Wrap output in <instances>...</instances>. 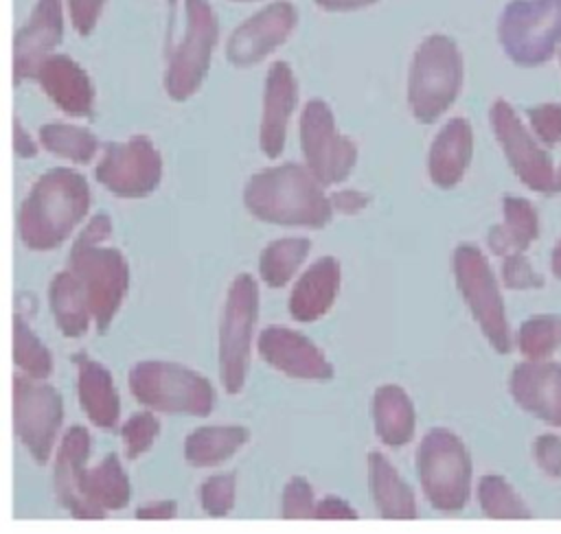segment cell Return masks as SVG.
Returning <instances> with one entry per match:
<instances>
[{
  "label": "cell",
  "mask_w": 561,
  "mask_h": 534,
  "mask_svg": "<svg viewBox=\"0 0 561 534\" xmlns=\"http://www.w3.org/2000/svg\"><path fill=\"white\" fill-rule=\"evenodd\" d=\"M500 44L524 68L546 63L561 44V0H513L497 22Z\"/></svg>",
  "instance_id": "6"
},
{
  "label": "cell",
  "mask_w": 561,
  "mask_h": 534,
  "mask_svg": "<svg viewBox=\"0 0 561 534\" xmlns=\"http://www.w3.org/2000/svg\"><path fill=\"white\" fill-rule=\"evenodd\" d=\"M77 361V394L88 420L101 429H112L121 416V400L112 374L94 359L75 357Z\"/></svg>",
  "instance_id": "24"
},
{
  "label": "cell",
  "mask_w": 561,
  "mask_h": 534,
  "mask_svg": "<svg viewBox=\"0 0 561 534\" xmlns=\"http://www.w3.org/2000/svg\"><path fill=\"white\" fill-rule=\"evenodd\" d=\"M559 59H561V50H559Z\"/></svg>",
  "instance_id": "51"
},
{
  "label": "cell",
  "mask_w": 561,
  "mask_h": 534,
  "mask_svg": "<svg viewBox=\"0 0 561 534\" xmlns=\"http://www.w3.org/2000/svg\"><path fill=\"white\" fill-rule=\"evenodd\" d=\"M533 457L543 475L561 477V438L543 433L533 444Z\"/></svg>",
  "instance_id": "41"
},
{
  "label": "cell",
  "mask_w": 561,
  "mask_h": 534,
  "mask_svg": "<svg viewBox=\"0 0 561 534\" xmlns=\"http://www.w3.org/2000/svg\"><path fill=\"white\" fill-rule=\"evenodd\" d=\"M305 166L322 186L340 184L348 177L357 160L355 142L340 134L331 107L322 98H311L298 123Z\"/></svg>",
  "instance_id": "11"
},
{
  "label": "cell",
  "mask_w": 561,
  "mask_h": 534,
  "mask_svg": "<svg viewBox=\"0 0 561 534\" xmlns=\"http://www.w3.org/2000/svg\"><path fill=\"white\" fill-rule=\"evenodd\" d=\"M160 433V422L151 411H136L131 414L125 425L121 427V438L125 444V455L129 460L140 457L151 449Z\"/></svg>",
  "instance_id": "36"
},
{
  "label": "cell",
  "mask_w": 561,
  "mask_h": 534,
  "mask_svg": "<svg viewBox=\"0 0 561 534\" xmlns=\"http://www.w3.org/2000/svg\"><path fill=\"white\" fill-rule=\"evenodd\" d=\"M316 497L311 484L296 475L285 484L280 497V514L285 519H316Z\"/></svg>",
  "instance_id": "38"
},
{
  "label": "cell",
  "mask_w": 561,
  "mask_h": 534,
  "mask_svg": "<svg viewBox=\"0 0 561 534\" xmlns=\"http://www.w3.org/2000/svg\"><path fill=\"white\" fill-rule=\"evenodd\" d=\"M96 179L116 197H145L162 179V158L147 136L110 142L96 164Z\"/></svg>",
  "instance_id": "13"
},
{
  "label": "cell",
  "mask_w": 561,
  "mask_h": 534,
  "mask_svg": "<svg viewBox=\"0 0 561 534\" xmlns=\"http://www.w3.org/2000/svg\"><path fill=\"white\" fill-rule=\"evenodd\" d=\"M489 120L497 144L519 182L537 193H557V173L548 153L504 98H497L491 105Z\"/></svg>",
  "instance_id": "14"
},
{
  "label": "cell",
  "mask_w": 561,
  "mask_h": 534,
  "mask_svg": "<svg viewBox=\"0 0 561 534\" xmlns=\"http://www.w3.org/2000/svg\"><path fill=\"white\" fill-rule=\"evenodd\" d=\"M39 144L59 158H66L77 164H85L94 158L99 149L96 136L79 125L66 123H46L39 127Z\"/></svg>",
  "instance_id": "32"
},
{
  "label": "cell",
  "mask_w": 561,
  "mask_h": 534,
  "mask_svg": "<svg viewBox=\"0 0 561 534\" xmlns=\"http://www.w3.org/2000/svg\"><path fill=\"white\" fill-rule=\"evenodd\" d=\"M561 346V315H533L517 330V348L528 359H546Z\"/></svg>",
  "instance_id": "35"
},
{
  "label": "cell",
  "mask_w": 561,
  "mask_h": 534,
  "mask_svg": "<svg viewBox=\"0 0 561 534\" xmlns=\"http://www.w3.org/2000/svg\"><path fill=\"white\" fill-rule=\"evenodd\" d=\"M234 2H245V0H234Z\"/></svg>",
  "instance_id": "50"
},
{
  "label": "cell",
  "mask_w": 561,
  "mask_h": 534,
  "mask_svg": "<svg viewBox=\"0 0 561 534\" xmlns=\"http://www.w3.org/2000/svg\"><path fill=\"white\" fill-rule=\"evenodd\" d=\"M64 37L61 0H37L28 22L13 39V81L35 79L39 66Z\"/></svg>",
  "instance_id": "18"
},
{
  "label": "cell",
  "mask_w": 561,
  "mask_h": 534,
  "mask_svg": "<svg viewBox=\"0 0 561 534\" xmlns=\"http://www.w3.org/2000/svg\"><path fill=\"white\" fill-rule=\"evenodd\" d=\"M184 37L164 72V90L178 103L191 98L204 83L219 37V20L208 0H184Z\"/></svg>",
  "instance_id": "8"
},
{
  "label": "cell",
  "mask_w": 561,
  "mask_h": 534,
  "mask_svg": "<svg viewBox=\"0 0 561 534\" xmlns=\"http://www.w3.org/2000/svg\"><path fill=\"white\" fill-rule=\"evenodd\" d=\"M502 223L493 225L486 236L491 252L502 258L526 252L539 236V217L535 206L524 197L506 195L502 199Z\"/></svg>",
  "instance_id": "25"
},
{
  "label": "cell",
  "mask_w": 561,
  "mask_h": 534,
  "mask_svg": "<svg viewBox=\"0 0 561 534\" xmlns=\"http://www.w3.org/2000/svg\"><path fill=\"white\" fill-rule=\"evenodd\" d=\"M368 479L370 492L377 506L379 516L383 519H414L416 516V499L412 488L399 477L397 468L381 455H368Z\"/></svg>",
  "instance_id": "27"
},
{
  "label": "cell",
  "mask_w": 561,
  "mask_h": 534,
  "mask_svg": "<svg viewBox=\"0 0 561 534\" xmlns=\"http://www.w3.org/2000/svg\"><path fill=\"white\" fill-rule=\"evenodd\" d=\"M311 249L309 239L305 236H285L272 241L259 258V274L267 287H285L298 267L305 263Z\"/></svg>",
  "instance_id": "31"
},
{
  "label": "cell",
  "mask_w": 561,
  "mask_h": 534,
  "mask_svg": "<svg viewBox=\"0 0 561 534\" xmlns=\"http://www.w3.org/2000/svg\"><path fill=\"white\" fill-rule=\"evenodd\" d=\"M64 420L59 392L33 376H13V429L31 457L46 464Z\"/></svg>",
  "instance_id": "12"
},
{
  "label": "cell",
  "mask_w": 561,
  "mask_h": 534,
  "mask_svg": "<svg viewBox=\"0 0 561 534\" xmlns=\"http://www.w3.org/2000/svg\"><path fill=\"white\" fill-rule=\"evenodd\" d=\"M478 503L489 519H530V510L517 490L495 473L482 475L478 481Z\"/></svg>",
  "instance_id": "33"
},
{
  "label": "cell",
  "mask_w": 561,
  "mask_h": 534,
  "mask_svg": "<svg viewBox=\"0 0 561 534\" xmlns=\"http://www.w3.org/2000/svg\"><path fill=\"white\" fill-rule=\"evenodd\" d=\"M259 355L278 372L307 379V381H327L333 376L331 361L322 350L305 335L287 326H267L259 333L256 339Z\"/></svg>",
  "instance_id": "16"
},
{
  "label": "cell",
  "mask_w": 561,
  "mask_h": 534,
  "mask_svg": "<svg viewBox=\"0 0 561 534\" xmlns=\"http://www.w3.org/2000/svg\"><path fill=\"white\" fill-rule=\"evenodd\" d=\"M471 457L462 440L449 429H430L416 449V475L430 506L458 512L471 495Z\"/></svg>",
  "instance_id": "4"
},
{
  "label": "cell",
  "mask_w": 561,
  "mask_h": 534,
  "mask_svg": "<svg viewBox=\"0 0 561 534\" xmlns=\"http://www.w3.org/2000/svg\"><path fill=\"white\" fill-rule=\"evenodd\" d=\"M324 11H355L368 4H375L377 0H313Z\"/></svg>",
  "instance_id": "47"
},
{
  "label": "cell",
  "mask_w": 561,
  "mask_h": 534,
  "mask_svg": "<svg viewBox=\"0 0 561 534\" xmlns=\"http://www.w3.org/2000/svg\"><path fill=\"white\" fill-rule=\"evenodd\" d=\"M528 123L543 144L561 142V105L557 103H541L526 109Z\"/></svg>",
  "instance_id": "39"
},
{
  "label": "cell",
  "mask_w": 561,
  "mask_h": 534,
  "mask_svg": "<svg viewBox=\"0 0 561 534\" xmlns=\"http://www.w3.org/2000/svg\"><path fill=\"white\" fill-rule=\"evenodd\" d=\"M298 85L287 61H274L265 77L263 112L259 125V147L267 158H278L287 140V123L294 114Z\"/></svg>",
  "instance_id": "20"
},
{
  "label": "cell",
  "mask_w": 561,
  "mask_h": 534,
  "mask_svg": "<svg viewBox=\"0 0 561 534\" xmlns=\"http://www.w3.org/2000/svg\"><path fill=\"white\" fill-rule=\"evenodd\" d=\"M517 407L546 425L561 427V363L528 359L517 363L508 379Z\"/></svg>",
  "instance_id": "19"
},
{
  "label": "cell",
  "mask_w": 561,
  "mask_h": 534,
  "mask_svg": "<svg viewBox=\"0 0 561 534\" xmlns=\"http://www.w3.org/2000/svg\"><path fill=\"white\" fill-rule=\"evenodd\" d=\"M48 302L55 324L66 337L85 335L90 322H94L85 289L70 269H64L53 278L48 287Z\"/></svg>",
  "instance_id": "28"
},
{
  "label": "cell",
  "mask_w": 561,
  "mask_h": 534,
  "mask_svg": "<svg viewBox=\"0 0 561 534\" xmlns=\"http://www.w3.org/2000/svg\"><path fill=\"white\" fill-rule=\"evenodd\" d=\"M90 433L85 427L75 425L70 427L55 455L53 468V486L55 495L61 506L77 519H103L105 514L99 512L85 495V462L90 455Z\"/></svg>",
  "instance_id": "17"
},
{
  "label": "cell",
  "mask_w": 561,
  "mask_h": 534,
  "mask_svg": "<svg viewBox=\"0 0 561 534\" xmlns=\"http://www.w3.org/2000/svg\"><path fill=\"white\" fill-rule=\"evenodd\" d=\"M462 55L443 33L425 37L412 57L408 74V105L412 116L430 125L458 98L462 88Z\"/></svg>",
  "instance_id": "3"
},
{
  "label": "cell",
  "mask_w": 561,
  "mask_h": 534,
  "mask_svg": "<svg viewBox=\"0 0 561 534\" xmlns=\"http://www.w3.org/2000/svg\"><path fill=\"white\" fill-rule=\"evenodd\" d=\"M169 2H173V0H169Z\"/></svg>",
  "instance_id": "52"
},
{
  "label": "cell",
  "mask_w": 561,
  "mask_h": 534,
  "mask_svg": "<svg viewBox=\"0 0 561 534\" xmlns=\"http://www.w3.org/2000/svg\"><path fill=\"white\" fill-rule=\"evenodd\" d=\"M256 313L259 285L250 274H239L230 285L219 322V379L228 394L243 390Z\"/></svg>",
  "instance_id": "9"
},
{
  "label": "cell",
  "mask_w": 561,
  "mask_h": 534,
  "mask_svg": "<svg viewBox=\"0 0 561 534\" xmlns=\"http://www.w3.org/2000/svg\"><path fill=\"white\" fill-rule=\"evenodd\" d=\"M357 512L348 501L335 495H327L316 506V519H333V521H348L355 519Z\"/></svg>",
  "instance_id": "43"
},
{
  "label": "cell",
  "mask_w": 561,
  "mask_h": 534,
  "mask_svg": "<svg viewBox=\"0 0 561 534\" xmlns=\"http://www.w3.org/2000/svg\"><path fill=\"white\" fill-rule=\"evenodd\" d=\"M13 147H15V153L24 160H28L37 153L35 140L31 138V134L24 129V125L20 120L13 123Z\"/></svg>",
  "instance_id": "46"
},
{
  "label": "cell",
  "mask_w": 561,
  "mask_h": 534,
  "mask_svg": "<svg viewBox=\"0 0 561 534\" xmlns=\"http://www.w3.org/2000/svg\"><path fill=\"white\" fill-rule=\"evenodd\" d=\"M129 392L138 403L164 414L208 416L215 392L206 376L169 361H140L129 370Z\"/></svg>",
  "instance_id": "5"
},
{
  "label": "cell",
  "mask_w": 561,
  "mask_h": 534,
  "mask_svg": "<svg viewBox=\"0 0 561 534\" xmlns=\"http://www.w3.org/2000/svg\"><path fill=\"white\" fill-rule=\"evenodd\" d=\"M340 260L333 256L318 258L294 285L289 295V313L296 322L320 320L335 302L340 291Z\"/></svg>",
  "instance_id": "23"
},
{
  "label": "cell",
  "mask_w": 561,
  "mask_h": 534,
  "mask_svg": "<svg viewBox=\"0 0 561 534\" xmlns=\"http://www.w3.org/2000/svg\"><path fill=\"white\" fill-rule=\"evenodd\" d=\"M550 267H552V274L554 278L561 280V239L557 243V247L552 249V256H550Z\"/></svg>",
  "instance_id": "48"
},
{
  "label": "cell",
  "mask_w": 561,
  "mask_h": 534,
  "mask_svg": "<svg viewBox=\"0 0 561 534\" xmlns=\"http://www.w3.org/2000/svg\"><path fill=\"white\" fill-rule=\"evenodd\" d=\"M296 24L298 11L291 2L278 0L263 7L232 31L226 44V59L237 68L254 66L285 44Z\"/></svg>",
  "instance_id": "15"
},
{
  "label": "cell",
  "mask_w": 561,
  "mask_h": 534,
  "mask_svg": "<svg viewBox=\"0 0 561 534\" xmlns=\"http://www.w3.org/2000/svg\"><path fill=\"white\" fill-rule=\"evenodd\" d=\"M458 291L495 352L506 355L513 346L504 300L495 274L480 247L462 243L451 256Z\"/></svg>",
  "instance_id": "7"
},
{
  "label": "cell",
  "mask_w": 561,
  "mask_h": 534,
  "mask_svg": "<svg viewBox=\"0 0 561 534\" xmlns=\"http://www.w3.org/2000/svg\"><path fill=\"white\" fill-rule=\"evenodd\" d=\"M90 210V186L72 169L46 171L28 190L18 212V234L28 249L59 247Z\"/></svg>",
  "instance_id": "2"
},
{
  "label": "cell",
  "mask_w": 561,
  "mask_h": 534,
  "mask_svg": "<svg viewBox=\"0 0 561 534\" xmlns=\"http://www.w3.org/2000/svg\"><path fill=\"white\" fill-rule=\"evenodd\" d=\"M502 280L508 289H539V287H543V278L530 267V263L526 258V252L504 256Z\"/></svg>",
  "instance_id": "40"
},
{
  "label": "cell",
  "mask_w": 561,
  "mask_h": 534,
  "mask_svg": "<svg viewBox=\"0 0 561 534\" xmlns=\"http://www.w3.org/2000/svg\"><path fill=\"white\" fill-rule=\"evenodd\" d=\"M243 204L252 217L289 228H324L333 217L324 186L296 162L256 171L243 188Z\"/></svg>",
  "instance_id": "1"
},
{
  "label": "cell",
  "mask_w": 561,
  "mask_h": 534,
  "mask_svg": "<svg viewBox=\"0 0 561 534\" xmlns=\"http://www.w3.org/2000/svg\"><path fill=\"white\" fill-rule=\"evenodd\" d=\"M13 361L33 379H46L53 372V357L48 348L20 315L13 317Z\"/></svg>",
  "instance_id": "34"
},
{
  "label": "cell",
  "mask_w": 561,
  "mask_h": 534,
  "mask_svg": "<svg viewBox=\"0 0 561 534\" xmlns=\"http://www.w3.org/2000/svg\"><path fill=\"white\" fill-rule=\"evenodd\" d=\"M373 420L379 440L388 446H403L414 436V405L399 385L377 387L373 396Z\"/></svg>",
  "instance_id": "26"
},
{
  "label": "cell",
  "mask_w": 561,
  "mask_h": 534,
  "mask_svg": "<svg viewBox=\"0 0 561 534\" xmlns=\"http://www.w3.org/2000/svg\"><path fill=\"white\" fill-rule=\"evenodd\" d=\"M473 153V131L467 118H451L449 123L443 125V129L436 134L430 155H427V171L430 179L438 188H454Z\"/></svg>",
  "instance_id": "22"
},
{
  "label": "cell",
  "mask_w": 561,
  "mask_h": 534,
  "mask_svg": "<svg viewBox=\"0 0 561 534\" xmlns=\"http://www.w3.org/2000/svg\"><path fill=\"white\" fill-rule=\"evenodd\" d=\"M250 438L239 425H206L191 431L184 440V457L188 464L206 468L232 457Z\"/></svg>",
  "instance_id": "29"
},
{
  "label": "cell",
  "mask_w": 561,
  "mask_h": 534,
  "mask_svg": "<svg viewBox=\"0 0 561 534\" xmlns=\"http://www.w3.org/2000/svg\"><path fill=\"white\" fill-rule=\"evenodd\" d=\"M66 4H68L72 28L85 37L94 31L105 0H66Z\"/></svg>",
  "instance_id": "42"
},
{
  "label": "cell",
  "mask_w": 561,
  "mask_h": 534,
  "mask_svg": "<svg viewBox=\"0 0 561 534\" xmlns=\"http://www.w3.org/2000/svg\"><path fill=\"white\" fill-rule=\"evenodd\" d=\"M68 269L85 289L96 330L105 333L127 291L129 269L125 256L116 247H101V243L75 239L68 254Z\"/></svg>",
  "instance_id": "10"
},
{
  "label": "cell",
  "mask_w": 561,
  "mask_h": 534,
  "mask_svg": "<svg viewBox=\"0 0 561 534\" xmlns=\"http://www.w3.org/2000/svg\"><path fill=\"white\" fill-rule=\"evenodd\" d=\"M178 512V506L175 501H153V503H147L142 508L136 510V516L138 519H147V521H167V519H173Z\"/></svg>",
  "instance_id": "45"
},
{
  "label": "cell",
  "mask_w": 561,
  "mask_h": 534,
  "mask_svg": "<svg viewBox=\"0 0 561 534\" xmlns=\"http://www.w3.org/2000/svg\"><path fill=\"white\" fill-rule=\"evenodd\" d=\"M237 479L234 475H213L199 486V501L206 514L226 516L234 506Z\"/></svg>",
  "instance_id": "37"
},
{
  "label": "cell",
  "mask_w": 561,
  "mask_h": 534,
  "mask_svg": "<svg viewBox=\"0 0 561 534\" xmlns=\"http://www.w3.org/2000/svg\"><path fill=\"white\" fill-rule=\"evenodd\" d=\"M331 197V206L333 212L340 214H357L368 206V195L362 190H335Z\"/></svg>",
  "instance_id": "44"
},
{
  "label": "cell",
  "mask_w": 561,
  "mask_h": 534,
  "mask_svg": "<svg viewBox=\"0 0 561 534\" xmlns=\"http://www.w3.org/2000/svg\"><path fill=\"white\" fill-rule=\"evenodd\" d=\"M85 495L99 512H114L129 503L131 488L116 453H107L94 468L85 471Z\"/></svg>",
  "instance_id": "30"
},
{
  "label": "cell",
  "mask_w": 561,
  "mask_h": 534,
  "mask_svg": "<svg viewBox=\"0 0 561 534\" xmlns=\"http://www.w3.org/2000/svg\"><path fill=\"white\" fill-rule=\"evenodd\" d=\"M46 96L70 116H90L94 88L88 72L68 55L53 53L35 74Z\"/></svg>",
  "instance_id": "21"
},
{
  "label": "cell",
  "mask_w": 561,
  "mask_h": 534,
  "mask_svg": "<svg viewBox=\"0 0 561 534\" xmlns=\"http://www.w3.org/2000/svg\"><path fill=\"white\" fill-rule=\"evenodd\" d=\"M557 193H561V166H559V173H557Z\"/></svg>",
  "instance_id": "49"
}]
</instances>
